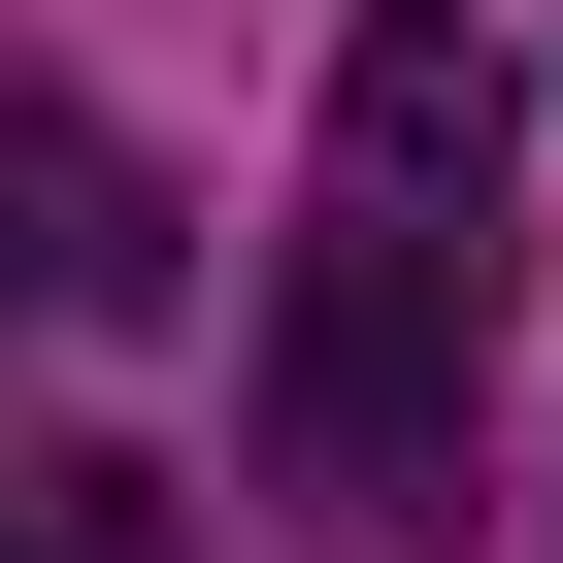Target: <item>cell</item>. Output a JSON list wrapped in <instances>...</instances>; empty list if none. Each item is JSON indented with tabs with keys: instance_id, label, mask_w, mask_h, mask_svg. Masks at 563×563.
Segmentation results:
<instances>
[{
	"instance_id": "cell-2",
	"label": "cell",
	"mask_w": 563,
	"mask_h": 563,
	"mask_svg": "<svg viewBox=\"0 0 563 563\" xmlns=\"http://www.w3.org/2000/svg\"><path fill=\"white\" fill-rule=\"evenodd\" d=\"M67 332H166V166L0 100V365H67Z\"/></svg>"
},
{
	"instance_id": "cell-3",
	"label": "cell",
	"mask_w": 563,
	"mask_h": 563,
	"mask_svg": "<svg viewBox=\"0 0 563 563\" xmlns=\"http://www.w3.org/2000/svg\"><path fill=\"white\" fill-rule=\"evenodd\" d=\"M0 563H199L166 464H0Z\"/></svg>"
},
{
	"instance_id": "cell-1",
	"label": "cell",
	"mask_w": 563,
	"mask_h": 563,
	"mask_svg": "<svg viewBox=\"0 0 563 563\" xmlns=\"http://www.w3.org/2000/svg\"><path fill=\"white\" fill-rule=\"evenodd\" d=\"M497 34L464 0H365L332 34V166H299V299H265V497L299 530H431L464 497V365H497Z\"/></svg>"
}]
</instances>
